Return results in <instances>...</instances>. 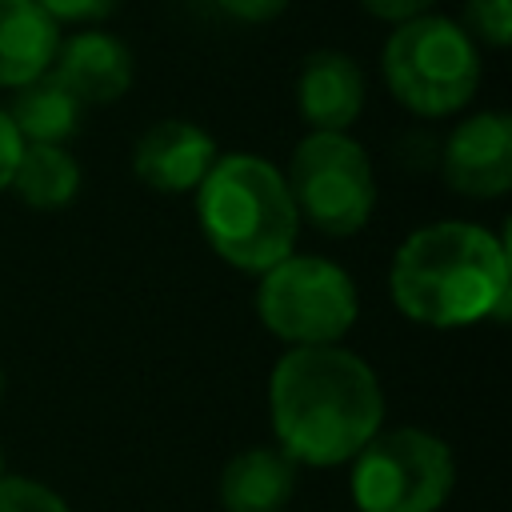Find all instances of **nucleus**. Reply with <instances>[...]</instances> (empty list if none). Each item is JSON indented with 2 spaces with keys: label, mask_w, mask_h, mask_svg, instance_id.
<instances>
[{
  "label": "nucleus",
  "mask_w": 512,
  "mask_h": 512,
  "mask_svg": "<svg viewBox=\"0 0 512 512\" xmlns=\"http://www.w3.org/2000/svg\"><path fill=\"white\" fill-rule=\"evenodd\" d=\"M380 72L400 108L424 120H440L464 112L476 100L484 64L480 48L456 20L424 12L392 24L380 52Z\"/></svg>",
  "instance_id": "4"
},
{
  "label": "nucleus",
  "mask_w": 512,
  "mask_h": 512,
  "mask_svg": "<svg viewBox=\"0 0 512 512\" xmlns=\"http://www.w3.org/2000/svg\"><path fill=\"white\" fill-rule=\"evenodd\" d=\"M296 488V464L272 444H256L236 452L220 480H216V500L224 512H284Z\"/></svg>",
  "instance_id": "12"
},
{
  "label": "nucleus",
  "mask_w": 512,
  "mask_h": 512,
  "mask_svg": "<svg viewBox=\"0 0 512 512\" xmlns=\"http://www.w3.org/2000/svg\"><path fill=\"white\" fill-rule=\"evenodd\" d=\"M4 112L24 144H64L80 128L84 104L52 72H44V76L28 80L24 88H16L12 104Z\"/></svg>",
  "instance_id": "14"
},
{
  "label": "nucleus",
  "mask_w": 512,
  "mask_h": 512,
  "mask_svg": "<svg viewBox=\"0 0 512 512\" xmlns=\"http://www.w3.org/2000/svg\"><path fill=\"white\" fill-rule=\"evenodd\" d=\"M400 316L424 328H468L504 316L512 300V260L504 232L472 220H436L404 236L388 268Z\"/></svg>",
  "instance_id": "2"
},
{
  "label": "nucleus",
  "mask_w": 512,
  "mask_h": 512,
  "mask_svg": "<svg viewBox=\"0 0 512 512\" xmlns=\"http://www.w3.org/2000/svg\"><path fill=\"white\" fill-rule=\"evenodd\" d=\"M0 476H4V448H0Z\"/></svg>",
  "instance_id": "22"
},
{
  "label": "nucleus",
  "mask_w": 512,
  "mask_h": 512,
  "mask_svg": "<svg viewBox=\"0 0 512 512\" xmlns=\"http://www.w3.org/2000/svg\"><path fill=\"white\" fill-rule=\"evenodd\" d=\"M8 188L32 212H60L80 192V164L64 144H24Z\"/></svg>",
  "instance_id": "15"
},
{
  "label": "nucleus",
  "mask_w": 512,
  "mask_h": 512,
  "mask_svg": "<svg viewBox=\"0 0 512 512\" xmlns=\"http://www.w3.org/2000/svg\"><path fill=\"white\" fill-rule=\"evenodd\" d=\"M20 148H24V140L16 136L8 112L0 108V192L12 184V168H16V160H20Z\"/></svg>",
  "instance_id": "21"
},
{
  "label": "nucleus",
  "mask_w": 512,
  "mask_h": 512,
  "mask_svg": "<svg viewBox=\"0 0 512 512\" xmlns=\"http://www.w3.org/2000/svg\"><path fill=\"white\" fill-rule=\"evenodd\" d=\"M0 392H4V372H0Z\"/></svg>",
  "instance_id": "23"
},
{
  "label": "nucleus",
  "mask_w": 512,
  "mask_h": 512,
  "mask_svg": "<svg viewBox=\"0 0 512 512\" xmlns=\"http://www.w3.org/2000/svg\"><path fill=\"white\" fill-rule=\"evenodd\" d=\"M48 72L80 104H116L132 88L136 60L120 36H112L104 28H80L76 36L60 40Z\"/></svg>",
  "instance_id": "11"
},
{
  "label": "nucleus",
  "mask_w": 512,
  "mask_h": 512,
  "mask_svg": "<svg viewBox=\"0 0 512 512\" xmlns=\"http://www.w3.org/2000/svg\"><path fill=\"white\" fill-rule=\"evenodd\" d=\"M472 44L480 48H508L512 40V0H464V16L456 20Z\"/></svg>",
  "instance_id": "16"
},
{
  "label": "nucleus",
  "mask_w": 512,
  "mask_h": 512,
  "mask_svg": "<svg viewBox=\"0 0 512 512\" xmlns=\"http://www.w3.org/2000/svg\"><path fill=\"white\" fill-rule=\"evenodd\" d=\"M300 224L324 236H356L376 208V172L348 132H308L284 172Z\"/></svg>",
  "instance_id": "7"
},
{
  "label": "nucleus",
  "mask_w": 512,
  "mask_h": 512,
  "mask_svg": "<svg viewBox=\"0 0 512 512\" xmlns=\"http://www.w3.org/2000/svg\"><path fill=\"white\" fill-rule=\"evenodd\" d=\"M452 484L456 456L428 428H380L352 456L356 512H440Z\"/></svg>",
  "instance_id": "6"
},
{
  "label": "nucleus",
  "mask_w": 512,
  "mask_h": 512,
  "mask_svg": "<svg viewBox=\"0 0 512 512\" xmlns=\"http://www.w3.org/2000/svg\"><path fill=\"white\" fill-rule=\"evenodd\" d=\"M364 72L340 48H316L296 72V112L308 132H348L364 112Z\"/></svg>",
  "instance_id": "10"
},
{
  "label": "nucleus",
  "mask_w": 512,
  "mask_h": 512,
  "mask_svg": "<svg viewBox=\"0 0 512 512\" xmlns=\"http://www.w3.org/2000/svg\"><path fill=\"white\" fill-rule=\"evenodd\" d=\"M56 28L76 24V28H96L116 12V0H32Z\"/></svg>",
  "instance_id": "18"
},
{
  "label": "nucleus",
  "mask_w": 512,
  "mask_h": 512,
  "mask_svg": "<svg viewBox=\"0 0 512 512\" xmlns=\"http://www.w3.org/2000/svg\"><path fill=\"white\" fill-rule=\"evenodd\" d=\"M216 8L236 24H272L288 8V0H216Z\"/></svg>",
  "instance_id": "19"
},
{
  "label": "nucleus",
  "mask_w": 512,
  "mask_h": 512,
  "mask_svg": "<svg viewBox=\"0 0 512 512\" xmlns=\"http://www.w3.org/2000/svg\"><path fill=\"white\" fill-rule=\"evenodd\" d=\"M256 316L288 348L340 344L360 316V292L336 260L292 252L260 272Z\"/></svg>",
  "instance_id": "5"
},
{
  "label": "nucleus",
  "mask_w": 512,
  "mask_h": 512,
  "mask_svg": "<svg viewBox=\"0 0 512 512\" xmlns=\"http://www.w3.org/2000/svg\"><path fill=\"white\" fill-rule=\"evenodd\" d=\"M216 140L192 120H156L132 144V176L164 196L196 192V184L216 164Z\"/></svg>",
  "instance_id": "9"
},
{
  "label": "nucleus",
  "mask_w": 512,
  "mask_h": 512,
  "mask_svg": "<svg viewBox=\"0 0 512 512\" xmlns=\"http://www.w3.org/2000/svg\"><path fill=\"white\" fill-rule=\"evenodd\" d=\"M440 176L468 200H500L512 188V120L500 108L464 116L440 148Z\"/></svg>",
  "instance_id": "8"
},
{
  "label": "nucleus",
  "mask_w": 512,
  "mask_h": 512,
  "mask_svg": "<svg viewBox=\"0 0 512 512\" xmlns=\"http://www.w3.org/2000/svg\"><path fill=\"white\" fill-rule=\"evenodd\" d=\"M0 512H72L68 500L32 476H0Z\"/></svg>",
  "instance_id": "17"
},
{
  "label": "nucleus",
  "mask_w": 512,
  "mask_h": 512,
  "mask_svg": "<svg viewBox=\"0 0 512 512\" xmlns=\"http://www.w3.org/2000/svg\"><path fill=\"white\" fill-rule=\"evenodd\" d=\"M276 448L300 468H336L384 428V388L344 344L288 348L268 376Z\"/></svg>",
  "instance_id": "1"
},
{
  "label": "nucleus",
  "mask_w": 512,
  "mask_h": 512,
  "mask_svg": "<svg viewBox=\"0 0 512 512\" xmlns=\"http://www.w3.org/2000/svg\"><path fill=\"white\" fill-rule=\"evenodd\" d=\"M60 28L32 0H0V88H24L56 60Z\"/></svg>",
  "instance_id": "13"
},
{
  "label": "nucleus",
  "mask_w": 512,
  "mask_h": 512,
  "mask_svg": "<svg viewBox=\"0 0 512 512\" xmlns=\"http://www.w3.org/2000/svg\"><path fill=\"white\" fill-rule=\"evenodd\" d=\"M196 224L236 272L260 276L296 252L300 216L284 172L252 152H224L196 184Z\"/></svg>",
  "instance_id": "3"
},
{
  "label": "nucleus",
  "mask_w": 512,
  "mask_h": 512,
  "mask_svg": "<svg viewBox=\"0 0 512 512\" xmlns=\"http://www.w3.org/2000/svg\"><path fill=\"white\" fill-rule=\"evenodd\" d=\"M356 4H360L368 16L384 20V24H404V20L424 16V12L436 8V0H356Z\"/></svg>",
  "instance_id": "20"
}]
</instances>
